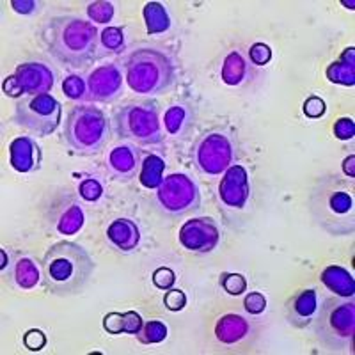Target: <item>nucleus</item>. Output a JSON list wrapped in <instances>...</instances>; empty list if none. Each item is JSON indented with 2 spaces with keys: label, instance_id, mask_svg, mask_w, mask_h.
I'll list each match as a JSON object with an SVG mask.
<instances>
[{
  "label": "nucleus",
  "instance_id": "obj_1",
  "mask_svg": "<svg viewBox=\"0 0 355 355\" xmlns=\"http://www.w3.org/2000/svg\"><path fill=\"white\" fill-rule=\"evenodd\" d=\"M309 211L316 226L331 236H352L355 230L354 178L336 174L318 178L311 189Z\"/></svg>",
  "mask_w": 355,
  "mask_h": 355
},
{
  "label": "nucleus",
  "instance_id": "obj_2",
  "mask_svg": "<svg viewBox=\"0 0 355 355\" xmlns=\"http://www.w3.org/2000/svg\"><path fill=\"white\" fill-rule=\"evenodd\" d=\"M44 49L62 64L84 68L100 59V36L91 21L78 17H53L41 27Z\"/></svg>",
  "mask_w": 355,
  "mask_h": 355
},
{
  "label": "nucleus",
  "instance_id": "obj_3",
  "mask_svg": "<svg viewBox=\"0 0 355 355\" xmlns=\"http://www.w3.org/2000/svg\"><path fill=\"white\" fill-rule=\"evenodd\" d=\"M44 288L57 297H73L84 291L96 263L80 243L62 240L46 249L41 261Z\"/></svg>",
  "mask_w": 355,
  "mask_h": 355
},
{
  "label": "nucleus",
  "instance_id": "obj_4",
  "mask_svg": "<svg viewBox=\"0 0 355 355\" xmlns=\"http://www.w3.org/2000/svg\"><path fill=\"white\" fill-rule=\"evenodd\" d=\"M126 82L133 93L155 96L173 85L174 64L167 53L153 46L133 50L126 59Z\"/></svg>",
  "mask_w": 355,
  "mask_h": 355
},
{
  "label": "nucleus",
  "instance_id": "obj_5",
  "mask_svg": "<svg viewBox=\"0 0 355 355\" xmlns=\"http://www.w3.org/2000/svg\"><path fill=\"white\" fill-rule=\"evenodd\" d=\"M110 125L98 107L77 105L66 116L64 139L73 153L93 157L101 153L109 142Z\"/></svg>",
  "mask_w": 355,
  "mask_h": 355
},
{
  "label": "nucleus",
  "instance_id": "obj_6",
  "mask_svg": "<svg viewBox=\"0 0 355 355\" xmlns=\"http://www.w3.org/2000/svg\"><path fill=\"white\" fill-rule=\"evenodd\" d=\"M315 334L332 352H352L355 334V304L352 299L332 297L315 315Z\"/></svg>",
  "mask_w": 355,
  "mask_h": 355
},
{
  "label": "nucleus",
  "instance_id": "obj_7",
  "mask_svg": "<svg viewBox=\"0 0 355 355\" xmlns=\"http://www.w3.org/2000/svg\"><path fill=\"white\" fill-rule=\"evenodd\" d=\"M114 132L119 139L141 146H153L164 141L158 109L146 101H130L112 114Z\"/></svg>",
  "mask_w": 355,
  "mask_h": 355
},
{
  "label": "nucleus",
  "instance_id": "obj_8",
  "mask_svg": "<svg viewBox=\"0 0 355 355\" xmlns=\"http://www.w3.org/2000/svg\"><path fill=\"white\" fill-rule=\"evenodd\" d=\"M61 103L50 94L25 96L15 105V125L36 133L37 137H49L61 125Z\"/></svg>",
  "mask_w": 355,
  "mask_h": 355
},
{
  "label": "nucleus",
  "instance_id": "obj_9",
  "mask_svg": "<svg viewBox=\"0 0 355 355\" xmlns=\"http://www.w3.org/2000/svg\"><path fill=\"white\" fill-rule=\"evenodd\" d=\"M236 144L230 133L222 130L205 133L192 150V160L199 173L206 176H220L233 166Z\"/></svg>",
  "mask_w": 355,
  "mask_h": 355
},
{
  "label": "nucleus",
  "instance_id": "obj_10",
  "mask_svg": "<svg viewBox=\"0 0 355 355\" xmlns=\"http://www.w3.org/2000/svg\"><path fill=\"white\" fill-rule=\"evenodd\" d=\"M155 202L166 215L180 217L201 205V192L192 178L187 174L174 173L164 178V182L155 192Z\"/></svg>",
  "mask_w": 355,
  "mask_h": 355
},
{
  "label": "nucleus",
  "instance_id": "obj_11",
  "mask_svg": "<svg viewBox=\"0 0 355 355\" xmlns=\"http://www.w3.org/2000/svg\"><path fill=\"white\" fill-rule=\"evenodd\" d=\"M55 85V75L43 62H24L17 68L15 75L4 80V93L9 98H18L21 94L37 96L50 93Z\"/></svg>",
  "mask_w": 355,
  "mask_h": 355
},
{
  "label": "nucleus",
  "instance_id": "obj_12",
  "mask_svg": "<svg viewBox=\"0 0 355 355\" xmlns=\"http://www.w3.org/2000/svg\"><path fill=\"white\" fill-rule=\"evenodd\" d=\"M178 239L190 252L206 254V252H211L220 242V230L217 222L210 217L190 218L182 226Z\"/></svg>",
  "mask_w": 355,
  "mask_h": 355
},
{
  "label": "nucleus",
  "instance_id": "obj_13",
  "mask_svg": "<svg viewBox=\"0 0 355 355\" xmlns=\"http://www.w3.org/2000/svg\"><path fill=\"white\" fill-rule=\"evenodd\" d=\"M218 201L230 210H242L249 202L250 183L245 167L231 166L218 183Z\"/></svg>",
  "mask_w": 355,
  "mask_h": 355
},
{
  "label": "nucleus",
  "instance_id": "obj_14",
  "mask_svg": "<svg viewBox=\"0 0 355 355\" xmlns=\"http://www.w3.org/2000/svg\"><path fill=\"white\" fill-rule=\"evenodd\" d=\"M123 89L121 69L116 64L98 66L89 73L87 77V96L93 101H112L119 96Z\"/></svg>",
  "mask_w": 355,
  "mask_h": 355
},
{
  "label": "nucleus",
  "instance_id": "obj_15",
  "mask_svg": "<svg viewBox=\"0 0 355 355\" xmlns=\"http://www.w3.org/2000/svg\"><path fill=\"white\" fill-rule=\"evenodd\" d=\"M141 153L132 146H116L107 155V169L117 182H132L141 173Z\"/></svg>",
  "mask_w": 355,
  "mask_h": 355
},
{
  "label": "nucleus",
  "instance_id": "obj_16",
  "mask_svg": "<svg viewBox=\"0 0 355 355\" xmlns=\"http://www.w3.org/2000/svg\"><path fill=\"white\" fill-rule=\"evenodd\" d=\"M318 311V295L313 288L300 290L286 302V320L297 329L307 327Z\"/></svg>",
  "mask_w": 355,
  "mask_h": 355
},
{
  "label": "nucleus",
  "instance_id": "obj_17",
  "mask_svg": "<svg viewBox=\"0 0 355 355\" xmlns=\"http://www.w3.org/2000/svg\"><path fill=\"white\" fill-rule=\"evenodd\" d=\"M9 162L18 173H34L41 167V150L31 137H17L9 144Z\"/></svg>",
  "mask_w": 355,
  "mask_h": 355
},
{
  "label": "nucleus",
  "instance_id": "obj_18",
  "mask_svg": "<svg viewBox=\"0 0 355 355\" xmlns=\"http://www.w3.org/2000/svg\"><path fill=\"white\" fill-rule=\"evenodd\" d=\"M107 240L119 252H133L141 242V231L130 218H116L107 227Z\"/></svg>",
  "mask_w": 355,
  "mask_h": 355
},
{
  "label": "nucleus",
  "instance_id": "obj_19",
  "mask_svg": "<svg viewBox=\"0 0 355 355\" xmlns=\"http://www.w3.org/2000/svg\"><path fill=\"white\" fill-rule=\"evenodd\" d=\"M322 283L329 291L341 297V299H352L355 295V281L350 272L343 266L331 265L322 272Z\"/></svg>",
  "mask_w": 355,
  "mask_h": 355
},
{
  "label": "nucleus",
  "instance_id": "obj_20",
  "mask_svg": "<svg viewBox=\"0 0 355 355\" xmlns=\"http://www.w3.org/2000/svg\"><path fill=\"white\" fill-rule=\"evenodd\" d=\"M249 334V322L240 315H224L215 325V336L220 343L234 345Z\"/></svg>",
  "mask_w": 355,
  "mask_h": 355
},
{
  "label": "nucleus",
  "instance_id": "obj_21",
  "mask_svg": "<svg viewBox=\"0 0 355 355\" xmlns=\"http://www.w3.org/2000/svg\"><path fill=\"white\" fill-rule=\"evenodd\" d=\"M327 78L332 84L352 85L355 84V49H345V52L338 57V61L332 62L327 68Z\"/></svg>",
  "mask_w": 355,
  "mask_h": 355
},
{
  "label": "nucleus",
  "instance_id": "obj_22",
  "mask_svg": "<svg viewBox=\"0 0 355 355\" xmlns=\"http://www.w3.org/2000/svg\"><path fill=\"white\" fill-rule=\"evenodd\" d=\"M84 210H82V206L78 205L77 201H69L62 206L59 214H57L55 220V230L57 233L61 234H77L78 231L84 227Z\"/></svg>",
  "mask_w": 355,
  "mask_h": 355
},
{
  "label": "nucleus",
  "instance_id": "obj_23",
  "mask_svg": "<svg viewBox=\"0 0 355 355\" xmlns=\"http://www.w3.org/2000/svg\"><path fill=\"white\" fill-rule=\"evenodd\" d=\"M164 169H166V162L162 160L158 155H148L141 164V173L139 180L144 189H158L160 183L164 182Z\"/></svg>",
  "mask_w": 355,
  "mask_h": 355
},
{
  "label": "nucleus",
  "instance_id": "obj_24",
  "mask_svg": "<svg viewBox=\"0 0 355 355\" xmlns=\"http://www.w3.org/2000/svg\"><path fill=\"white\" fill-rule=\"evenodd\" d=\"M247 77V61L240 52H231L224 59L222 64L220 78L227 85H239L245 80Z\"/></svg>",
  "mask_w": 355,
  "mask_h": 355
},
{
  "label": "nucleus",
  "instance_id": "obj_25",
  "mask_svg": "<svg viewBox=\"0 0 355 355\" xmlns=\"http://www.w3.org/2000/svg\"><path fill=\"white\" fill-rule=\"evenodd\" d=\"M12 279L20 290H33L40 283L41 274L36 263L31 258H20L15 265V272H12Z\"/></svg>",
  "mask_w": 355,
  "mask_h": 355
},
{
  "label": "nucleus",
  "instance_id": "obj_26",
  "mask_svg": "<svg viewBox=\"0 0 355 355\" xmlns=\"http://www.w3.org/2000/svg\"><path fill=\"white\" fill-rule=\"evenodd\" d=\"M144 21L150 34L166 33L167 28L171 27L169 12L160 2H148L144 6Z\"/></svg>",
  "mask_w": 355,
  "mask_h": 355
},
{
  "label": "nucleus",
  "instance_id": "obj_27",
  "mask_svg": "<svg viewBox=\"0 0 355 355\" xmlns=\"http://www.w3.org/2000/svg\"><path fill=\"white\" fill-rule=\"evenodd\" d=\"M164 126L169 135H180L190 126V110L185 105L174 103L164 114Z\"/></svg>",
  "mask_w": 355,
  "mask_h": 355
},
{
  "label": "nucleus",
  "instance_id": "obj_28",
  "mask_svg": "<svg viewBox=\"0 0 355 355\" xmlns=\"http://www.w3.org/2000/svg\"><path fill=\"white\" fill-rule=\"evenodd\" d=\"M167 338V327L164 322L151 320L142 323L141 331L137 332V339L142 345H157Z\"/></svg>",
  "mask_w": 355,
  "mask_h": 355
},
{
  "label": "nucleus",
  "instance_id": "obj_29",
  "mask_svg": "<svg viewBox=\"0 0 355 355\" xmlns=\"http://www.w3.org/2000/svg\"><path fill=\"white\" fill-rule=\"evenodd\" d=\"M105 52H121L125 46V34L119 27H107L100 36Z\"/></svg>",
  "mask_w": 355,
  "mask_h": 355
},
{
  "label": "nucleus",
  "instance_id": "obj_30",
  "mask_svg": "<svg viewBox=\"0 0 355 355\" xmlns=\"http://www.w3.org/2000/svg\"><path fill=\"white\" fill-rule=\"evenodd\" d=\"M87 17L96 24H109L114 18V6L105 0L91 2L87 6Z\"/></svg>",
  "mask_w": 355,
  "mask_h": 355
},
{
  "label": "nucleus",
  "instance_id": "obj_31",
  "mask_svg": "<svg viewBox=\"0 0 355 355\" xmlns=\"http://www.w3.org/2000/svg\"><path fill=\"white\" fill-rule=\"evenodd\" d=\"M78 196L87 202H96L103 196V187L94 178H85L78 185Z\"/></svg>",
  "mask_w": 355,
  "mask_h": 355
},
{
  "label": "nucleus",
  "instance_id": "obj_32",
  "mask_svg": "<svg viewBox=\"0 0 355 355\" xmlns=\"http://www.w3.org/2000/svg\"><path fill=\"white\" fill-rule=\"evenodd\" d=\"M220 286L230 295H242L247 290V281L242 274H220Z\"/></svg>",
  "mask_w": 355,
  "mask_h": 355
},
{
  "label": "nucleus",
  "instance_id": "obj_33",
  "mask_svg": "<svg viewBox=\"0 0 355 355\" xmlns=\"http://www.w3.org/2000/svg\"><path fill=\"white\" fill-rule=\"evenodd\" d=\"M85 87H87V85L84 84V80H82L78 75H69V77L64 78V82H62V91H64V94L69 100H82L85 93Z\"/></svg>",
  "mask_w": 355,
  "mask_h": 355
},
{
  "label": "nucleus",
  "instance_id": "obj_34",
  "mask_svg": "<svg viewBox=\"0 0 355 355\" xmlns=\"http://www.w3.org/2000/svg\"><path fill=\"white\" fill-rule=\"evenodd\" d=\"M174 283H176V274L171 268H167V266H160V268L153 272V284L158 290H171Z\"/></svg>",
  "mask_w": 355,
  "mask_h": 355
},
{
  "label": "nucleus",
  "instance_id": "obj_35",
  "mask_svg": "<svg viewBox=\"0 0 355 355\" xmlns=\"http://www.w3.org/2000/svg\"><path fill=\"white\" fill-rule=\"evenodd\" d=\"M243 306H245V311L249 315H261L266 309L265 295L259 293V291H250L243 300Z\"/></svg>",
  "mask_w": 355,
  "mask_h": 355
},
{
  "label": "nucleus",
  "instance_id": "obj_36",
  "mask_svg": "<svg viewBox=\"0 0 355 355\" xmlns=\"http://www.w3.org/2000/svg\"><path fill=\"white\" fill-rule=\"evenodd\" d=\"M249 57H250V62L256 66H265L270 62L272 59V50L263 43H254L250 46L249 50Z\"/></svg>",
  "mask_w": 355,
  "mask_h": 355
},
{
  "label": "nucleus",
  "instance_id": "obj_37",
  "mask_svg": "<svg viewBox=\"0 0 355 355\" xmlns=\"http://www.w3.org/2000/svg\"><path fill=\"white\" fill-rule=\"evenodd\" d=\"M334 135L339 141H352L355 135V123L350 117H341L334 125Z\"/></svg>",
  "mask_w": 355,
  "mask_h": 355
},
{
  "label": "nucleus",
  "instance_id": "obj_38",
  "mask_svg": "<svg viewBox=\"0 0 355 355\" xmlns=\"http://www.w3.org/2000/svg\"><path fill=\"white\" fill-rule=\"evenodd\" d=\"M164 306L169 311H182L187 306V295L182 290H167L164 295Z\"/></svg>",
  "mask_w": 355,
  "mask_h": 355
},
{
  "label": "nucleus",
  "instance_id": "obj_39",
  "mask_svg": "<svg viewBox=\"0 0 355 355\" xmlns=\"http://www.w3.org/2000/svg\"><path fill=\"white\" fill-rule=\"evenodd\" d=\"M141 327L142 320L135 311H126V313H123V334L137 336Z\"/></svg>",
  "mask_w": 355,
  "mask_h": 355
},
{
  "label": "nucleus",
  "instance_id": "obj_40",
  "mask_svg": "<svg viewBox=\"0 0 355 355\" xmlns=\"http://www.w3.org/2000/svg\"><path fill=\"white\" fill-rule=\"evenodd\" d=\"M24 345L31 352H40L41 348H44V345H46V336L41 331H37V329H31V331L24 336Z\"/></svg>",
  "mask_w": 355,
  "mask_h": 355
},
{
  "label": "nucleus",
  "instance_id": "obj_41",
  "mask_svg": "<svg viewBox=\"0 0 355 355\" xmlns=\"http://www.w3.org/2000/svg\"><path fill=\"white\" fill-rule=\"evenodd\" d=\"M325 112V101L318 96H311L304 101V114L311 119H316V117H322Z\"/></svg>",
  "mask_w": 355,
  "mask_h": 355
},
{
  "label": "nucleus",
  "instance_id": "obj_42",
  "mask_svg": "<svg viewBox=\"0 0 355 355\" xmlns=\"http://www.w3.org/2000/svg\"><path fill=\"white\" fill-rule=\"evenodd\" d=\"M103 329L109 334H123V315L121 313H109L103 318Z\"/></svg>",
  "mask_w": 355,
  "mask_h": 355
},
{
  "label": "nucleus",
  "instance_id": "obj_43",
  "mask_svg": "<svg viewBox=\"0 0 355 355\" xmlns=\"http://www.w3.org/2000/svg\"><path fill=\"white\" fill-rule=\"evenodd\" d=\"M37 6H40V2H34V0H31V2H25V0H12L11 2V8L17 12H21V15H33V12L37 11Z\"/></svg>",
  "mask_w": 355,
  "mask_h": 355
},
{
  "label": "nucleus",
  "instance_id": "obj_44",
  "mask_svg": "<svg viewBox=\"0 0 355 355\" xmlns=\"http://www.w3.org/2000/svg\"><path fill=\"white\" fill-rule=\"evenodd\" d=\"M354 162H355L354 155H350V157H348V158H345V162H343V171H345V174H347L348 178H354L355 176Z\"/></svg>",
  "mask_w": 355,
  "mask_h": 355
},
{
  "label": "nucleus",
  "instance_id": "obj_45",
  "mask_svg": "<svg viewBox=\"0 0 355 355\" xmlns=\"http://www.w3.org/2000/svg\"><path fill=\"white\" fill-rule=\"evenodd\" d=\"M0 254H2V261H4V263H2V270H4V268H6V250H2Z\"/></svg>",
  "mask_w": 355,
  "mask_h": 355
}]
</instances>
